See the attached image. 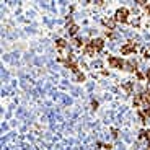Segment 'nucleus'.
I'll list each match as a JSON object with an SVG mask.
<instances>
[{"label": "nucleus", "mask_w": 150, "mask_h": 150, "mask_svg": "<svg viewBox=\"0 0 150 150\" xmlns=\"http://www.w3.org/2000/svg\"><path fill=\"white\" fill-rule=\"evenodd\" d=\"M147 150H150V140H149V144H147Z\"/></svg>", "instance_id": "17"}, {"label": "nucleus", "mask_w": 150, "mask_h": 150, "mask_svg": "<svg viewBox=\"0 0 150 150\" xmlns=\"http://www.w3.org/2000/svg\"><path fill=\"white\" fill-rule=\"evenodd\" d=\"M108 64L111 65L112 69H122L124 67V60L119 59V57L111 56V57H108Z\"/></svg>", "instance_id": "2"}, {"label": "nucleus", "mask_w": 150, "mask_h": 150, "mask_svg": "<svg viewBox=\"0 0 150 150\" xmlns=\"http://www.w3.org/2000/svg\"><path fill=\"white\" fill-rule=\"evenodd\" d=\"M149 137H150V132L149 131H140V139H147V140H149Z\"/></svg>", "instance_id": "12"}, {"label": "nucleus", "mask_w": 150, "mask_h": 150, "mask_svg": "<svg viewBox=\"0 0 150 150\" xmlns=\"http://www.w3.org/2000/svg\"><path fill=\"white\" fill-rule=\"evenodd\" d=\"M122 86H124V90L127 91V93H131V91H132V83L131 82H126Z\"/></svg>", "instance_id": "11"}, {"label": "nucleus", "mask_w": 150, "mask_h": 150, "mask_svg": "<svg viewBox=\"0 0 150 150\" xmlns=\"http://www.w3.org/2000/svg\"><path fill=\"white\" fill-rule=\"evenodd\" d=\"M134 105L135 106L142 105V95H135V96H134Z\"/></svg>", "instance_id": "10"}, {"label": "nucleus", "mask_w": 150, "mask_h": 150, "mask_svg": "<svg viewBox=\"0 0 150 150\" xmlns=\"http://www.w3.org/2000/svg\"><path fill=\"white\" fill-rule=\"evenodd\" d=\"M145 77H147V79H149V80H150V69H149V70H147V72H145Z\"/></svg>", "instance_id": "15"}, {"label": "nucleus", "mask_w": 150, "mask_h": 150, "mask_svg": "<svg viewBox=\"0 0 150 150\" xmlns=\"http://www.w3.org/2000/svg\"><path fill=\"white\" fill-rule=\"evenodd\" d=\"M83 52H85L86 56H93V54L96 52V49H95V47H93V44L90 42V44H86V46H85V49H83Z\"/></svg>", "instance_id": "7"}, {"label": "nucleus", "mask_w": 150, "mask_h": 150, "mask_svg": "<svg viewBox=\"0 0 150 150\" xmlns=\"http://www.w3.org/2000/svg\"><path fill=\"white\" fill-rule=\"evenodd\" d=\"M135 49H137V46H135L134 42H129V44H126V46H122V47H121V52H122L124 56H127V54L135 52Z\"/></svg>", "instance_id": "3"}, {"label": "nucleus", "mask_w": 150, "mask_h": 150, "mask_svg": "<svg viewBox=\"0 0 150 150\" xmlns=\"http://www.w3.org/2000/svg\"><path fill=\"white\" fill-rule=\"evenodd\" d=\"M103 23H105L109 30H114V23H116V20H105Z\"/></svg>", "instance_id": "9"}, {"label": "nucleus", "mask_w": 150, "mask_h": 150, "mask_svg": "<svg viewBox=\"0 0 150 150\" xmlns=\"http://www.w3.org/2000/svg\"><path fill=\"white\" fill-rule=\"evenodd\" d=\"M142 114H144V116H150V108H145L142 111Z\"/></svg>", "instance_id": "14"}, {"label": "nucleus", "mask_w": 150, "mask_h": 150, "mask_svg": "<svg viewBox=\"0 0 150 150\" xmlns=\"http://www.w3.org/2000/svg\"><path fill=\"white\" fill-rule=\"evenodd\" d=\"M91 44H93V47L96 49V51H101V49L105 47V41H103L101 38H98V39H93V41H91Z\"/></svg>", "instance_id": "5"}, {"label": "nucleus", "mask_w": 150, "mask_h": 150, "mask_svg": "<svg viewBox=\"0 0 150 150\" xmlns=\"http://www.w3.org/2000/svg\"><path fill=\"white\" fill-rule=\"evenodd\" d=\"M77 80H79V82H83V80H85V75L79 72V74H77Z\"/></svg>", "instance_id": "13"}, {"label": "nucleus", "mask_w": 150, "mask_h": 150, "mask_svg": "<svg viewBox=\"0 0 150 150\" xmlns=\"http://www.w3.org/2000/svg\"><path fill=\"white\" fill-rule=\"evenodd\" d=\"M135 67H137V62H135L134 59H129L127 62H124V69H126V70H129V72H134Z\"/></svg>", "instance_id": "4"}, {"label": "nucleus", "mask_w": 150, "mask_h": 150, "mask_svg": "<svg viewBox=\"0 0 150 150\" xmlns=\"http://www.w3.org/2000/svg\"><path fill=\"white\" fill-rule=\"evenodd\" d=\"M56 46H57V47H59V49H64L65 46H67V41H65V39H62V38H60V39H57V41H56Z\"/></svg>", "instance_id": "8"}, {"label": "nucleus", "mask_w": 150, "mask_h": 150, "mask_svg": "<svg viewBox=\"0 0 150 150\" xmlns=\"http://www.w3.org/2000/svg\"><path fill=\"white\" fill-rule=\"evenodd\" d=\"M127 16H129V11L126 10V8H119V10L116 11L114 20H116L117 23H126V21H127Z\"/></svg>", "instance_id": "1"}, {"label": "nucleus", "mask_w": 150, "mask_h": 150, "mask_svg": "<svg viewBox=\"0 0 150 150\" xmlns=\"http://www.w3.org/2000/svg\"><path fill=\"white\" fill-rule=\"evenodd\" d=\"M145 10H147V13H150V4H149V5H147V7H145Z\"/></svg>", "instance_id": "16"}, {"label": "nucleus", "mask_w": 150, "mask_h": 150, "mask_svg": "<svg viewBox=\"0 0 150 150\" xmlns=\"http://www.w3.org/2000/svg\"><path fill=\"white\" fill-rule=\"evenodd\" d=\"M77 31H79V26H77L75 23H70V25H67V33L70 34V36H75V34H77Z\"/></svg>", "instance_id": "6"}]
</instances>
